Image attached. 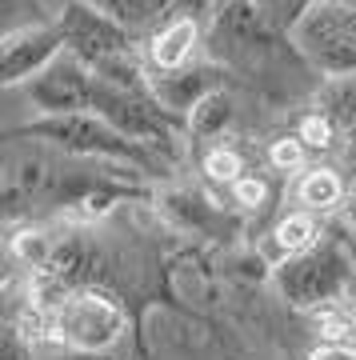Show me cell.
Masks as SVG:
<instances>
[{"label":"cell","mask_w":356,"mask_h":360,"mask_svg":"<svg viewBox=\"0 0 356 360\" xmlns=\"http://www.w3.org/2000/svg\"><path fill=\"white\" fill-rule=\"evenodd\" d=\"M28 101L37 104L44 116H77L92 112V92H96V72L72 52H61L44 72L25 84Z\"/></svg>","instance_id":"obj_5"},{"label":"cell","mask_w":356,"mask_h":360,"mask_svg":"<svg viewBox=\"0 0 356 360\" xmlns=\"http://www.w3.org/2000/svg\"><path fill=\"white\" fill-rule=\"evenodd\" d=\"M317 360H356V348L352 345H324L317 352Z\"/></svg>","instance_id":"obj_20"},{"label":"cell","mask_w":356,"mask_h":360,"mask_svg":"<svg viewBox=\"0 0 356 360\" xmlns=\"http://www.w3.org/2000/svg\"><path fill=\"white\" fill-rule=\"evenodd\" d=\"M204 172H208V180H217V184H236L244 176V160L236 148L217 144V148L204 153Z\"/></svg>","instance_id":"obj_13"},{"label":"cell","mask_w":356,"mask_h":360,"mask_svg":"<svg viewBox=\"0 0 356 360\" xmlns=\"http://www.w3.org/2000/svg\"><path fill=\"white\" fill-rule=\"evenodd\" d=\"M305 141L300 136H280V141H272V148H268V160H272V168H280V172H296V168L305 165Z\"/></svg>","instance_id":"obj_16"},{"label":"cell","mask_w":356,"mask_h":360,"mask_svg":"<svg viewBox=\"0 0 356 360\" xmlns=\"http://www.w3.org/2000/svg\"><path fill=\"white\" fill-rule=\"evenodd\" d=\"M232 196H236V205L241 208H260L268 196V184L260 176H253V172H244L236 184H232Z\"/></svg>","instance_id":"obj_19"},{"label":"cell","mask_w":356,"mask_h":360,"mask_svg":"<svg viewBox=\"0 0 356 360\" xmlns=\"http://www.w3.org/2000/svg\"><path fill=\"white\" fill-rule=\"evenodd\" d=\"M348 156H356V141H352V148H348Z\"/></svg>","instance_id":"obj_22"},{"label":"cell","mask_w":356,"mask_h":360,"mask_svg":"<svg viewBox=\"0 0 356 360\" xmlns=\"http://www.w3.org/2000/svg\"><path fill=\"white\" fill-rule=\"evenodd\" d=\"M260 4V13L268 16V20H276V25H288L293 28L296 20H300V13H305L312 0H256Z\"/></svg>","instance_id":"obj_18"},{"label":"cell","mask_w":356,"mask_h":360,"mask_svg":"<svg viewBox=\"0 0 356 360\" xmlns=\"http://www.w3.org/2000/svg\"><path fill=\"white\" fill-rule=\"evenodd\" d=\"M344 309L356 316V276H348V284H344Z\"/></svg>","instance_id":"obj_21"},{"label":"cell","mask_w":356,"mask_h":360,"mask_svg":"<svg viewBox=\"0 0 356 360\" xmlns=\"http://www.w3.org/2000/svg\"><path fill=\"white\" fill-rule=\"evenodd\" d=\"M272 236H276V248H280V252H288V257H305V252H312V245L320 240L317 212H308V208H300V212H288V217H284L276 229H272Z\"/></svg>","instance_id":"obj_12"},{"label":"cell","mask_w":356,"mask_h":360,"mask_svg":"<svg viewBox=\"0 0 356 360\" xmlns=\"http://www.w3.org/2000/svg\"><path fill=\"white\" fill-rule=\"evenodd\" d=\"M189 124L196 132H217L220 124H229V101H224L220 92H217V96H208V101L189 116Z\"/></svg>","instance_id":"obj_17"},{"label":"cell","mask_w":356,"mask_h":360,"mask_svg":"<svg viewBox=\"0 0 356 360\" xmlns=\"http://www.w3.org/2000/svg\"><path fill=\"white\" fill-rule=\"evenodd\" d=\"M64 40L56 20H32V25H13L4 32V44H0V68H4V84H20V80H32L37 72L61 56Z\"/></svg>","instance_id":"obj_6"},{"label":"cell","mask_w":356,"mask_h":360,"mask_svg":"<svg viewBox=\"0 0 356 360\" xmlns=\"http://www.w3.org/2000/svg\"><path fill=\"white\" fill-rule=\"evenodd\" d=\"M153 96L165 104L168 112H196L208 96H217L220 84V68L217 65H196V68H180V72H153Z\"/></svg>","instance_id":"obj_7"},{"label":"cell","mask_w":356,"mask_h":360,"mask_svg":"<svg viewBox=\"0 0 356 360\" xmlns=\"http://www.w3.org/2000/svg\"><path fill=\"white\" fill-rule=\"evenodd\" d=\"M344 284H348V276H344L336 257H308L305 252V257L296 260V264H288V272H284V288H293V296H300V304L329 300Z\"/></svg>","instance_id":"obj_9"},{"label":"cell","mask_w":356,"mask_h":360,"mask_svg":"<svg viewBox=\"0 0 356 360\" xmlns=\"http://www.w3.org/2000/svg\"><path fill=\"white\" fill-rule=\"evenodd\" d=\"M329 116L332 120H344V124H356V77L336 80L329 89Z\"/></svg>","instance_id":"obj_15"},{"label":"cell","mask_w":356,"mask_h":360,"mask_svg":"<svg viewBox=\"0 0 356 360\" xmlns=\"http://www.w3.org/2000/svg\"><path fill=\"white\" fill-rule=\"evenodd\" d=\"M56 28H61V40H64V52H72L77 60H84L89 68H101L116 56H128L132 44H128V28H120L113 16L96 13L92 4L84 0H72L64 4L61 16H56Z\"/></svg>","instance_id":"obj_3"},{"label":"cell","mask_w":356,"mask_h":360,"mask_svg":"<svg viewBox=\"0 0 356 360\" xmlns=\"http://www.w3.org/2000/svg\"><path fill=\"white\" fill-rule=\"evenodd\" d=\"M28 136H49V141L77 148V153H96V156H116V160H132V165H153L148 153L136 141H128L125 132H116L108 120L96 112H77V116H44L37 124H28Z\"/></svg>","instance_id":"obj_4"},{"label":"cell","mask_w":356,"mask_h":360,"mask_svg":"<svg viewBox=\"0 0 356 360\" xmlns=\"http://www.w3.org/2000/svg\"><path fill=\"white\" fill-rule=\"evenodd\" d=\"M84 4H92L104 16H113L116 25L128 28V32L153 28L156 20L165 25V13L172 8V0H84Z\"/></svg>","instance_id":"obj_10"},{"label":"cell","mask_w":356,"mask_h":360,"mask_svg":"<svg viewBox=\"0 0 356 360\" xmlns=\"http://www.w3.org/2000/svg\"><path fill=\"white\" fill-rule=\"evenodd\" d=\"M300 141H305V148H332V141H336V120H332L329 112H312L300 120V132H296Z\"/></svg>","instance_id":"obj_14"},{"label":"cell","mask_w":356,"mask_h":360,"mask_svg":"<svg viewBox=\"0 0 356 360\" xmlns=\"http://www.w3.org/2000/svg\"><path fill=\"white\" fill-rule=\"evenodd\" d=\"M293 49L332 80L356 77V8L344 0H312L288 28Z\"/></svg>","instance_id":"obj_1"},{"label":"cell","mask_w":356,"mask_h":360,"mask_svg":"<svg viewBox=\"0 0 356 360\" xmlns=\"http://www.w3.org/2000/svg\"><path fill=\"white\" fill-rule=\"evenodd\" d=\"M52 333L72 348L101 352V348L120 340V333H125V312L101 292H72L52 309Z\"/></svg>","instance_id":"obj_2"},{"label":"cell","mask_w":356,"mask_h":360,"mask_svg":"<svg viewBox=\"0 0 356 360\" xmlns=\"http://www.w3.org/2000/svg\"><path fill=\"white\" fill-rule=\"evenodd\" d=\"M344 196V180L332 172V168H312V172H305L300 176V184H296V200L308 208V212H329V208L341 205Z\"/></svg>","instance_id":"obj_11"},{"label":"cell","mask_w":356,"mask_h":360,"mask_svg":"<svg viewBox=\"0 0 356 360\" xmlns=\"http://www.w3.org/2000/svg\"><path fill=\"white\" fill-rule=\"evenodd\" d=\"M201 44V25L192 13H177L168 16L165 25L148 37V65L153 72H180L192 65V52Z\"/></svg>","instance_id":"obj_8"}]
</instances>
